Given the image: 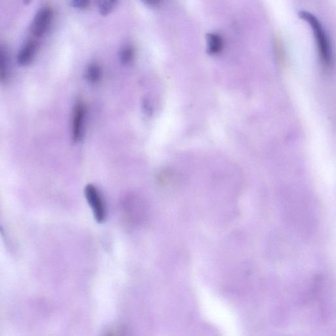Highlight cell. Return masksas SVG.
<instances>
[{
    "mask_svg": "<svg viewBox=\"0 0 336 336\" xmlns=\"http://www.w3.org/2000/svg\"><path fill=\"white\" fill-rule=\"evenodd\" d=\"M299 16L303 20L311 26L317 46L318 55L323 65L326 68L330 67L333 63L332 49L328 36L322 24L316 17L309 12H301Z\"/></svg>",
    "mask_w": 336,
    "mask_h": 336,
    "instance_id": "cell-1",
    "label": "cell"
},
{
    "mask_svg": "<svg viewBox=\"0 0 336 336\" xmlns=\"http://www.w3.org/2000/svg\"><path fill=\"white\" fill-rule=\"evenodd\" d=\"M85 196L91 207L96 221L101 223L105 219L106 210L99 191L95 186L89 184L85 188Z\"/></svg>",
    "mask_w": 336,
    "mask_h": 336,
    "instance_id": "cell-2",
    "label": "cell"
},
{
    "mask_svg": "<svg viewBox=\"0 0 336 336\" xmlns=\"http://www.w3.org/2000/svg\"><path fill=\"white\" fill-rule=\"evenodd\" d=\"M53 19V12L50 8L45 7L38 11L31 26V33L35 37H41L46 34L50 27Z\"/></svg>",
    "mask_w": 336,
    "mask_h": 336,
    "instance_id": "cell-3",
    "label": "cell"
},
{
    "mask_svg": "<svg viewBox=\"0 0 336 336\" xmlns=\"http://www.w3.org/2000/svg\"><path fill=\"white\" fill-rule=\"evenodd\" d=\"M85 118V108L82 101L75 104L72 117V138L77 143L82 138Z\"/></svg>",
    "mask_w": 336,
    "mask_h": 336,
    "instance_id": "cell-4",
    "label": "cell"
},
{
    "mask_svg": "<svg viewBox=\"0 0 336 336\" xmlns=\"http://www.w3.org/2000/svg\"><path fill=\"white\" fill-rule=\"evenodd\" d=\"M37 43L34 40H30L25 44L19 51L17 60L19 65L25 66L29 65L33 61L37 50Z\"/></svg>",
    "mask_w": 336,
    "mask_h": 336,
    "instance_id": "cell-5",
    "label": "cell"
},
{
    "mask_svg": "<svg viewBox=\"0 0 336 336\" xmlns=\"http://www.w3.org/2000/svg\"><path fill=\"white\" fill-rule=\"evenodd\" d=\"M223 42L221 36L217 34H209L207 35V51L210 54H217L221 51Z\"/></svg>",
    "mask_w": 336,
    "mask_h": 336,
    "instance_id": "cell-6",
    "label": "cell"
},
{
    "mask_svg": "<svg viewBox=\"0 0 336 336\" xmlns=\"http://www.w3.org/2000/svg\"><path fill=\"white\" fill-rule=\"evenodd\" d=\"M10 74V60L7 50L3 46L0 49V76L2 82L8 80Z\"/></svg>",
    "mask_w": 336,
    "mask_h": 336,
    "instance_id": "cell-7",
    "label": "cell"
},
{
    "mask_svg": "<svg viewBox=\"0 0 336 336\" xmlns=\"http://www.w3.org/2000/svg\"><path fill=\"white\" fill-rule=\"evenodd\" d=\"M102 76L101 68L97 63L89 64L87 66L85 77L87 81L91 83H97L100 80Z\"/></svg>",
    "mask_w": 336,
    "mask_h": 336,
    "instance_id": "cell-8",
    "label": "cell"
},
{
    "mask_svg": "<svg viewBox=\"0 0 336 336\" xmlns=\"http://www.w3.org/2000/svg\"><path fill=\"white\" fill-rule=\"evenodd\" d=\"M119 0H98L97 8L102 16H106L114 10Z\"/></svg>",
    "mask_w": 336,
    "mask_h": 336,
    "instance_id": "cell-9",
    "label": "cell"
},
{
    "mask_svg": "<svg viewBox=\"0 0 336 336\" xmlns=\"http://www.w3.org/2000/svg\"><path fill=\"white\" fill-rule=\"evenodd\" d=\"M134 49L130 45H125L120 51V59L124 65H129L134 59Z\"/></svg>",
    "mask_w": 336,
    "mask_h": 336,
    "instance_id": "cell-10",
    "label": "cell"
},
{
    "mask_svg": "<svg viewBox=\"0 0 336 336\" xmlns=\"http://www.w3.org/2000/svg\"><path fill=\"white\" fill-rule=\"evenodd\" d=\"M74 7L83 10L89 6V0H70Z\"/></svg>",
    "mask_w": 336,
    "mask_h": 336,
    "instance_id": "cell-11",
    "label": "cell"
},
{
    "mask_svg": "<svg viewBox=\"0 0 336 336\" xmlns=\"http://www.w3.org/2000/svg\"><path fill=\"white\" fill-rule=\"evenodd\" d=\"M146 5L151 6V7H156L158 6L161 2L162 0H141Z\"/></svg>",
    "mask_w": 336,
    "mask_h": 336,
    "instance_id": "cell-12",
    "label": "cell"
},
{
    "mask_svg": "<svg viewBox=\"0 0 336 336\" xmlns=\"http://www.w3.org/2000/svg\"><path fill=\"white\" fill-rule=\"evenodd\" d=\"M30 2H31V0H24V2H25V4H29Z\"/></svg>",
    "mask_w": 336,
    "mask_h": 336,
    "instance_id": "cell-13",
    "label": "cell"
}]
</instances>
